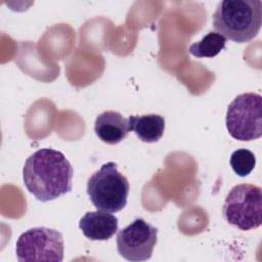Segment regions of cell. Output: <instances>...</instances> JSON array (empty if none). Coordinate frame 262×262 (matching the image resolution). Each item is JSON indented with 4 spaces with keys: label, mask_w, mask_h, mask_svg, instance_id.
<instances>
[{
    "label": "cell",
    "mask_w": 262,
    "mask_h": 262,
    "mask_svg": "<svg viewBox=\"0 0 262 262\" xmlns=\"http://www.w3.org/2000/svg\"><path fill=\"white\" fill-rule=\"evenodd\" d=\"M225 220L241 230L258 228L262 223V190L259 186L242 183L233 186L225 198Z\"/></svg>",
    "instance_id": "cell-4"
},
{
    "label": "cell",
    "mask_w": 262,
    "mask_h": 262,
    "mask_svg": "<svg viewBox=\"0 0 262 262\" xmlns=\"http://www.w3.org/2000/svg\"><path fill=\"white\" fill-rule=\"evenodd\" d=\"M79 227L91 241H106L118 231V218L105 211L87 212L80 219Z\"/></svg>",
    "instance_id": "cell-8"
},
{
    "label": "cell",
    "mask_w": 262,
    "mask_h": 262,
    "mask_svg": "<svg viewBox=\"0 0 262 262\" xmlns=\"http://www.w3.org/2000/svg\"><path fill=\"white\" fill-rule=\"evenodd\" d=\"M62 234L49 227H33L23 232L15 244L16 258L19 262L52 261L63 259Z\"/></svg>",
    "instance_id": "cell-6"
},
{
    "label": "cell",
    "mask_w": 262,
    "mask_h": 262,
    "mask_svg": "<svg viewBox=\"0 0 262 262\" xmlns=\"http://www.w3.org/2000/svg\"><path fill=\"white\" fill-rule=\"evenodd\" d=\"M128 179L119 172L114 162L103 164L87 181V194L100 211L116 213L123 210L129 193Z\"/></svg>",
    "instance_id": "cell-3"
},
{
    "label": "cell",
    "mask_w": 262,
    "mask_h": 262,
    "mask_svg": "<svg viewBox=\"0 0 262 262\" xmlns=\"http://www.w3.org/2000/svg\"><path fill=\"white\" fill-rule=\"evenodd\" d=\"M226 39L217 32H209L201 41L192 43L188 51L195 57H215L225 48Z\"/></svg>",
    "instance_id": "cell-11"
},
{
    "label": "cell",
    "mask_w": 262,
    "mask_h": 262,
    "mask_svg": "<svg viewBox=\"0 0 262 262\" xmlns=\"http://www.w3.org/2000/svg\"><path fill=\"white\" fill-rule=\"evenodd\" d=\"M96 136L107 144H117L126 138L130 132L128 119L115 111L99 114L94 123Z\"/></svg>",
    "instance_id": "cell-9"
},
{
    "label": "cell",
    "mask_w": 262,
    "mask_h": 262,
    "mask_svg": "<svg viewBox=\"0 0 262 262\" xmlns=\"http://www.w3.org/2000/svg\"><path fill=\"white\" fill-rule=\"evenodd\" d=\"M262 24L260 0H224L213 14V27L225 39L235 43L252 41Z\"/></svg>",
    "instance_id": "cell-2"
},
{
    "label": "cell",
    "mask_w": 262,
    "mask_h": 262,
    "mask_svg": "<svg viewBox=\"0 0 262 262\" xmlns=\"http://www.w3.org/2000/svg\"><path fill=\"white\" fill-rule=\"evenodd\" d=\"M157 237L158 229L155 226L142 218H136L118 232V253L128 261H146L152 255Z\"/></svg>",
    "instance_id": "cell-7"
},
{
    "label": "cell",
    "mask_w": 262,
    "mask_h": 262,
    "mask_svg": "<svg viewBox=\"0 0 262 262\" xmlns=\"http://www.w3.org/2000/svg\"><path fill=\"white\" fill-rule=\"evenodd\" d=\"M129 129L143 142H156L164 134L165 119L157 114L143 116H130L128 118Z\"/></svg>",
    "instance_id": "cell-10"
},
{
    "label": "cell",
    "mask_w": 262,
    "mask_h": 262,
    "mask_svg": "<svg viewBox=\"0 0 262 262\" xmlns=\"http://www.w3.org/2000/svg\"><path fill=\"white\" fill-rule=\"evenodd\" d=\"M74 170L66 156L53 148L32 154L23 169L24 184L38 201L55 200L72 190Z\"/></svg>",
    "instance_id": "cell-1"
},
{
    "label": "cell",
    "mask_w": 262,
    "mask_h": 262,
    "mask_svg": "<svg viewBox=\"0 0 262 262\" xmlns=\"http://www.w3.org/2000/svg\"><path fill=\"white\" fill-rule=\"evenodd\" d=\"M229 164L237 176L246 177L255 168L256 158L251 150L247 148H239L231 154Z\"/></svg>",
    "instance_id": "cell-12"
},
{
    "label": "cell",
    "mask_w": 262,
    "mask_h": 262,
    "mask_svg": "<svg viewBox=\"0 0 262 262\" xmlns=\"http://www.w3.org/2000/svg\"><path fill=\"white\" fill-rule=\"evenodd\" d=\"M229 135L239 141H251L262 135V97L248 92L237 95L228 105L225 118Z\"/></svg>",
    "instance_id": "cell-5"
}]
</instances>
